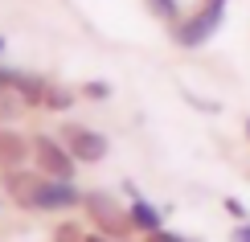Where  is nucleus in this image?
<instances>
[{"mask_svg": "<svg viewBox=\"0 0 250 242\" xmlns=\"http://www.w3.org/2000/svg\"><path fill=\"white\" fill-rule=\"evenodd\" d=\"M222 17H226V0H205L201 13L176 29V41H181V45H201V41H209L217 33V25H222Z\"/></svg>", "mask_w": 250, "mask_h": 242, "instance_id": "nucleus-1", "label": "nucleus"}, {"mask_svg": "<svg viewBox=\"0 0 250 242\" xmlns=\"http://www.w3.org/2000/svg\"><path fill=\"white\" fill-rule=\"evenodd\" d=\"M86 209L95 214V222L103 226V234H127L131 209H123L111 193H86Z\"/></svg>", "mask_w": 250, "mask_h": 242, "instance_id": "nucleus-2", "label": "nucleus"}, {"mask_svg": "<svg viewBox=\"0 0 250 242\" xmlns=\"http://www.w3.org/2000/svg\"><path fill=\"white\" fill-rule=\"evenodd\" d=\"M33 156H37V164L45 168L49 176H58V181H70V173H74V156H70L66 144L49 140V135H33Z\"/></svg>", "mask_w": 250, "mask_h": 242, "instance_id": "nucleus-3", "label": "nucleus"}, {"mask_svg": "<svg viewBox=\"0 0 250 242\" xmlns=\"http://www.w3.org/2000/svg\"><path fill=\"white\" fill-rule=\"evenodd\" d=\"M66 148H70V156H74V160L95 164V160H103V156L111 152V144H107V135H99V132H90V128L70 123V128H66Z\"/></svg>", "mask_w": 250, "mask_h": 242, "instance_id": "nucleus-4", "label": "nucleus"}, {"mask_svg": "<svg viewBox=\"0 0 250 242\" xmlns=\"http://www.w3.org/2000/svg\"><path fill=\"white\" fill-rule=\"evenodd\" d=\"M86 201V197L74 189V181H58V176H49V181L37 185V197H33V209H70Z\"/></svg>", "mask_w": 250, "mask_h": 242, "instance_id": "nucleus-5", "label": "nucleus"}, {"mask_svg": "<svg viewBox=\"0 0 250 242\" xmlns=\"http://www.w3.org/2000/svg\"><path fill=\"white\" fill-rule=\"evenodd\" d=\"M4 185H8V193H13V201H17V205L33 209V197H37V185H41L33 173H21V168H17V173H8V176H4Z\"/></svg>", "mask_w": 250, "mask_h": 242, "instance_id": "nucleus-6", "label": "nucleus"}, {"mask_svg": "<svg viewBox=\"0 0 250 242\" xmlns=\"http://www.w3.org/2000/svg\"><path fill=\"white\" fill-rule=\"evenodd\" d=\"M123 189L131 193V226H135V230H148V234H156V230H160V214H156V209L144 201L140 193H135V185H131V181L123 185Z\"/></svg>", "mask_w": 250, "mask_h": 242, "instance_id": "nucleus-7", "label": "nucleus"}, {"mask_svg": "<svg viewBox=\"0 0 250 242\" xmlns=\"http://www.w3.org/2000/svg\"><path fill=\"white\" fill-rule=\"evenodd\" d=\"M25 156H29V144L21 140V135H13V132H0V164H4L8 173H17V168L25 164Z\"/></svg>", "mask_w": 250, "mask_h": 242, "instance_id": "nucleus-8", "label": "nucleus"}, {"mask_svg": "<svg viewBox=\"0 0 250 242\" xmlns=\"http://www.w3.org/2000/svg\"><path fill=\"white\" fill-rule=\"evenodd\" d=\"M21 107H25V99H21L17 90H0V119H13V115H21Z\"/></svg>", "mask_w": 250, "mask_h": 242, "instance_id": "nucleus-9", "label": "nucleus"}, {"mask_svg": "<svg viewBox=\"0 0 250 242\" xmlns=\"http://www.w3.org/2000/svg\"><path fill=\"white\" fill-rule=\"evenodd\" d=\"M148 8H152L156 17H164L168 25H172L176 17H181V8H176V0H148Z\"/></svg>", "mask_w": 250, "mask_h": 242, "instance_id": "nucleus-10", "label": "nucleus"}, {"mask_svg": "<svg viewBox=\"0 0 250 242\" xmlns=\"http://www.w3.org/2000/svg\"><path fill=\"white\" fill-rule=\"evenodd\" d=\"M82 90H86V99H107V94H111V87H107V82H86Z\"/></svg>", "mask_w": 250, "mask_h": 242, "instance_id": "nucleus-11", "label": "nucleus"}, {"mask_svg": "<svg viewBox=\"0 0 250 242\" xmlns=\"http://www.w3.org/2000/svg\"><path fill=\"white\" fill-rule=\"evenodd\" d=\"M45 107H70V94H62L58 87H49V99H45Z\"/></svg>", "mask_w": 250, "mask_h": 242, "instance_id": "nucleus-12", "label": "nucleus"}, {"mask_svg": "<svg viewBox=\"0 0 250 242\" xmlns=\"http://www.w3.org/2000/svg\"><path fill=\"white\" fill-rule=\"evenodd\" d=\"M17 78H21V74H13V70L0 66V90H13V87H17Z\"/></svg>", "mask_w": 250, "mask_h": 242, "instance_id": "nucleus-13", "label": "nucleus"}, {"mask_svg": "<svg viewBox=\"0 0 250 242\" xmlns=\"http://www.w3.org/2000/svg\"><path fill=\"white\" fill-rule=\"evenodd\" d=\"M148 242H185V238H176V234H168V230H156V234H148Z\"/></svg>", "mask_w": 250, "mask_h": 242, "instance_id": "nucleus-14", "label": "nucleus"}, {"mask_svg": "<svg viewBox=\"0 0 250 242\" xmlns=\"http://www.w3.org/2000/svg\"><path fill=\"white\" fill-rule=\"evenodd\" d=\"M234 242H250V222H246V226H238V230H234Z\"/></svg>", "mask_w": 250, "mask_h": 242, "instance_id": "nucleus-15", "label": "nucleus"}, {"mask_svg": "<svg viewBox=\"0 0 250 242\" xmlns=\"http://www.w3.org/2000/svg\"><path fill=\"white\" fill-rule=\"evenodd\" d=\"M82 242H107V238H103V234H95V238H82Z\"/></svg>", "mask_w": 250, "mask_h": 242, "instance_id": "nucleus-16", "label": "nucleus"}, {"mask_svg": "<svg viewBox=\"0 0 250 242\" xmlns=\"http://www.w3.org/2000/svg\"><path fill=\"white\" fill-rule=\"evenodd\" d=\"M246 132H250V119H246Z\"/></svg>", "mask_w": 250, "mask_h": 242, "instance_id": "nucleus-17", "label": "nucleus"}, {"mask_svg": "<svg viewBox=\"0 0 250 242\" xmlns=\"http://www.w3.org/2000/svg\"><path fill=\"white\" fill-rule=\"evenodd\" d=\"M0 49H4V41H0Z\"/></svg>", "mask_w": 250, "mask_h": 242, "instance_id": "nucleus-18", "label": "nucleus"}]
</instances>
